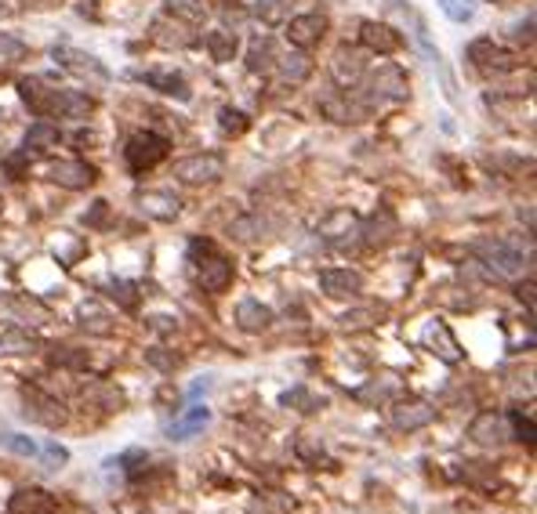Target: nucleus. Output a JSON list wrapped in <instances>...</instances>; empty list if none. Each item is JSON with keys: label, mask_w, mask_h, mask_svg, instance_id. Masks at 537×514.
Wrapping results in <instances>:
<instances>
[{"label": "nucleus", "mask_w": 537, "mask_h": 514, "mask_svg": "<svg viewBox=\"0 0 537 514\" xmlns=\"http://www.w3.org/2000/svg\"><path fill=\"white\" fill-rule=\"evenodd\" d=\"M167 15H171V19H182V22H189V26H197V22H204L207 8H204V0H167Z\"/></svg>", "instance_id": "2f4dec72"}, {"label": "nucleus", "mask_w": 537, "mask_h": 514, "mask_svg": "<svg viewBox=\"0 0 537 514\" xmlns=\"http://www.w3.org/2000/svg\"><path fill=\"white\" fill-rule=\"evenodd\" d=\"M0 207H4V203H0Z\"/></svg>", "instance_id": "603ef678"}, {"label": "nucleus", "mask_w": 537, "mask_h": 514, "mask_svg": "<svg viewBox=\"0 0 537 514\" xmlns=\"http://www.w3.org/2000/svg\"><path fill=\"white\" fill-rule=\"evenodd\" d=\"M36 456L44 460V467H48V471H58V467H62V464L69 460V453H66V449H62L58 442H48V446H44L41 453H36Z\"/></svg>", "instance_id": "37998d69"}, {"label": "nucleus", "mask_w": 537, "mask_h": 514, "mask_svg": "<svg viewBox=\"0 0 537 514\" xmlns=\"http://www.w3.org/2000/svg\"><path fill=\"white\" fill-rule=\"evenodd\" d=\"M407 76L396 69V65H377V73H374V84H370V95L363 98V105L370 109V105H381V102H407Z\"/></svg>", "instance_id": "0eeeda50"}, {"label": "nucleus", "mask_w": 537, "mask_h": 514, "mask_svg": "<svg viewBox=\"0 0 537 514\" xmlns=\"http://www.w3.org/2000/svg\"><path fill=\"white\" fill-rule=\"evenodd\" d=\"M105 211H109V203H102V200H98V203H95V211H91V214H84V221H88V225H102V221H105Z\"/></svg>", "instance_id": "de8ad7c7"}, {"label": "nucleus", "mask_w": 537, "mask_h": 514, "mask_svg": "<svg viewBox=\"0 0 537 514\" xmlns=\"http://www.w3.org/2000/svg\"><path fill=\"white\" fill-rule=\"evenodd\" d=\"M0 446H4L8 453H15V456H36V453H41V446H36L33 439H26V434H15V431L0 434Z\"/></svg>", "instance_id": "e433bc0d"}, {"label": "nucleus", "mask_w": 537, "mask_h": 514, "mask_svg": "<svg viewBox=\"0 0 537 514\" xmlns=\"http://www.w3.org/2000/svg\"><path fill=\"white\" fill-rule=\"evenodd\" d=\"M237 48H240L237 33H229V29H214V33H207V51H211V58H214V62H233Z\"/></svg>", "instance_id": "c85d7f7f"}, {"label": "nucleus", "mask_w": 537, "mask_h": 514, "mask_svg": "<svg viewBox=\"0 0 537 514\" xmlns=\"http://www.w3.org/2000/svg\"><path fill=\"white\" fill-rule=\"evenodd\" d=\"M469 58L479 65V69H490V73H505V69H512L516 65V55L512 51H505L502 44H494V41H472L469 44Z\"/></svg>", "instance_id": "f3484780"}, {"label": "nucleus", "mask_w": 537, "mask_h": 514, "mask_svg": "<svg viewBox=\"0 0 537 514\" xmlns=\"http://www.w3.org/2000/svg\"><path fill=\"white\" fill-rule=\"evenodd\" d=\"M476 254L486 268H494L497 275H505V280H519L523 268H526V257L519 247H512L509 240H479L476 243Z\"/></svg>", "instance_id": "20e7f679"}, {"label": "nucleus", "mask_w": 537, "mask_h": 514, "mask_svg": "<svg viewBox=\"0 0 537 514\" xmlns=\"http://www.w3.org/2000/svg\"><path fill=\"white\" fill-rule=\"evenodd\" d=\"M211 4H218V8H225V4H233V0H211Z\"/></svg>", "instance_id": "8fccbe9b"}, {"label": "nucleus", "mask_w": 537, "mask_h": 514, "mask_svg": "<svg viewBox=\"0 0 537 514\" xmlns=\"http://www.w3.org/2000/svg\"><path fill=\"white\" fill-rule=\"evenodd\" d=\"M152 41H157L160 48H189V44H193V36L185 33V26L178 19L171 22V15H167V19L152 22Z\"/></svg>", "instance_id": "a878e982"}, {"label": "nucleus", "mask_w": 537, "mask_h": 514, "mask_svg": "<svg viewBox=\"0 0 537 514\" xmlns=\"http://www.w3.org/2000/svg\"><path fill=\"white\" fill-rule=\"evenodd\" d=\"M393 391H396V380H393V377H381V384L374 380L370 387H360L356 399H360V403H385Z\"/></svg>", "instance_id": "4c0bfd02"}, {"label": "nucleus", "mask_w": 537, "mask_h": 514, "mask_svg": "<svg viewBox=\"0 0 537 514\" xmlns=\"http://www.w3.org/2000/svg\"><path fill=\"white\" fill-rule=\"evenodd\" d=\"M273 65H276V73H280V81H284V84H291V88H294V84H305V81H309V76H313V62L305 58L301 51L280 55Z\"/></svg>", "instance_id": "5701e85b"}, {"label": "nucleus", "mask_w": 537, "mask_h": 514, "mask_svg": "<svg viewBox=\"0 0 537 514\" xmlns=\"http://www.w3.org/2000/svg\"><path fill=\"white\" fill-rule=\"evenodd\" d=\"M51 58H55L66 73L91 76V81H98V84L109 81V69H105L91 51H81V48H73V44H55V48H51Z\"/></svg>", "instance_id": "423d86ee"}, {"label": "nucleus", "mask_w": 537, "mask_h": 514, "mask_svg": "<svg viewBox=\"0 0 537 514\" xmlns=\"http://www.w3.org/2000/svg\"><path fill=\"white\" fill-rule=\"evenodd\" d=\"M331 73H334V84H338V88H353V84H360L363 73H367L363 55L353 51V48H338V51H334V62H331Z\"/></svg>", "instance_id": "a211bd4d"}, {"label": "nucleus", "mask_w": 537, "mask_h": 514, "mask_svg": "<svg viewBox=\"0 0 537 514\" xmlns=\"http://www.w3.org/2000/svg\"><path fill=\"white\" fill-rule=\"evenodd\" d=\"M440 8L450 22H469L476 15V0H440Z\"/></svg>", "instance_id": "58836bf2"}, {"label": "nucleus", "mask_w": 537, "mask_h": 514, "mask_svg": "<svg viewBox=\"0 0 537 514\" xmlns=\"http://www.w3.org/2000/svg\"><path fill=\"white\" fill-rule=\"evenodd\" d=\"M374 311H353V315H341V326L345 330H360V326H370L367 319H370Z\"/></svg>", "instance_id": "a18cd8bd"}, {"label": "nucleus", "mask_w": 537, "mask_h": 514, "mask_svg": "<svg viewBox=\"0 0 537 514\" xmlns=\"http://www.w3.org/2000/svg\"><path fill=\"white\" fill-rule=\"evenodd\" d=\"M189 257H193V272H197V283L207 290V294H225L229 287H233V261H229L225 254H218L211 243L204 240H193V247H189Z\"/></svg>", "instance_id": "f257e3e1"}, {"label": "nucleus", "mask_w": 537, "mask_h": 514, "mask_svg": "<svg viewBox=\"0 0 537 514\" xmlns=\"http://www.w3.org/2000/svg\"><path fill=\"white\" fill-rule=\"evenodd\" d=\"M22 413L29 417V420H36V424H44V427H58V424H66V410H62V403L58 399H51V395H44V391H26L22 395Z\"/></svg>", "instance_id": "9b49d317"}, {"label": "nucleus", "mask_w": 537, "mask_h": 514, "mask_svg": "<svg viewBox=\"0 0 537 514\" xmlns=\"http://www.w3.org/2000/svg\"><path fill=\"white\" fill-rule=\"evenodd\" d=\"M218 127H222V134H244L251 124H247V116L240 109L225 105V109H218Z\"/></svg>", "instance_id": "c9c22d12"}, {"label": "nucleus", "mask_w": 537, "mask_h": 514, "mask_svg": "<svg viewBox=\"0 0 537 514\" xmlns=\"http://www.w3.org/2000/svg\"><path fill=\"white\" fill-rule=\"evenodd\" d=\"M58 145V127L51 120H36L29 131H26V149H36V152H44V149H55Z\"/></svg>", "instance_id": "c756f323"}, {"label": "nucleus", "mask_w": 537, "mask_h": 514, "mask_svg": "<svg viewBox=\"0 0 537 514\" xmlns=\"http://www.w3.org/2000/svg\"><path fill=\"white\" fill-rule=\"evenodd\" d=\"M145 464H149V453H145V449H128V453L121 456V467L131 474V479H138V474L145 471Z\"/></svg>", "instance_id": "a19ab883"}, {"label": "nucleus", "mask_w": 537, "mask_h": 514, "mask_svg": "<svg viewBox=\"0 0 537 514\" xmlns=\"http://www.w3.org/2000/svg\"><path fill=\"white\" fill-rule=\"evenodd\" d=\"M36 348V337L26 330H8L0 337V355H29Z\"/></svg>", "instance_id": "72a5a7b5"}, {"label": "nucleus", "mask_w": 537, "mask_h": 514, "mask_svg": "<svg viewBox=\"0 0 537 514\" xmlns=\"http://www.w3.org/2000/svg\"><path fill=\"white\" fill-rule=\"evenodd\" d=\"M320 109H323L327 120H334V124H356V120H363V116H367L363 98H349V91H345V95H331V98H323V102H320Z\"/></svg>", "instance_id": "6ab92c4d"}, {"label": "nucleus", "mask_w": 537, "mask_h": 514, "mask_svg": "<svg viewBox=\"0 0 537 514\" xmlns=\"http://www.w3.org/2000/svg\"><path fill=\"white\" fill-rule=\"evenodd\" d=\"M48 178H51L55 185L76 192V188H91V185H95V167L84 164V160H58V164H51Z\"/></svg>", "instance_id": "2eb2a0df"}, {"label": "nucleus", "mask_w": 537, "mask_h": 514, "mask_svg": "<svg viewBox=\"0 0 537 514\" xmlns=\"http://www.w3.org/2000/svg\"><path fill=\"white\" fill-rule=\"evenodd\" d=\"M469 439L476 446H505L512 439V427H509V417L502 413H479L472 424H469Z\"/></svg>", "instance_id": "1a4fd4ad"}, {"label": "nucleus", "mask_w": 537, "mask_h": 514, "mask_svg": "<svg viewBox=\"0 0 537 514\" xmlns=\"http://www.w3.org/2000/svg\"><path fill=\"white\" fill-rule=\"evenodd\" d=\"M0 124H4V109H0Z\"/></svg>", "instance_id": "3c124183"}, {"label": "nucleus", "mask_w": 537, "mask_h": 514, "mask_svg": "<svg viewBox=\"0 0 537 514\" xmlns=\"http://www.w3.org/2000/svg\"><path fill=\"white\" fill-rule=\"evenodd\" d=\"M393 232H396V218H393L389 211H377V214L370 218V225L363 228V243H370V247H385V243L393 240Z\"/></svg>", "instance_id": "bb28decb"}, {"label": "nucleus", "mask_w": 537, "mask_h": 514, "mask_svg": "<svg viewBox=\"0 0 537 514\" xmlns=\"http://www.w3.org/2000/svg\"><path fill=\"white\" fill-rule=\"evenodd\" d=\"M167 149H171V142H167L164 134L145 131V134H135V138L128 142L124 160H128L131 174H145V171L157 167L160 160H167Z\"/></svg>", "instance_id": "7ed1b4c3"}, {"label": "nucleus", "mask_w": 537, "mask_h": 514, "mask_svg": "<svg viewBox=\"0 0 537 514\" xmlns=\"http://www.w3.org/2000/svg\"><path fill=\"white\" fill-rule=\"evenodd\" d=\"M55 363H62V366H84L88 359H84V355H73V348H62V351H55Z\"/></svg>", "instance_id": "49530a36"}, {"label": "nucleus", "mask_w": 537, "mask_h": 514, "mask_svg": "<svg viewBox=\"0 0 537 514\" xmlns=\"http://www.w3.org/2000/svg\"><path fill=\"white\" fill-rule=\"evenodd\" d=\"M429 348L440 355V359L447 363V366H457V363H462V348H457V341H454V334L443 326V323H432L429 326Z\"/></svg>", "instance_id": "393cba45"}, {"label": "nucleus", "mask_w": 537, "mask_h": 514, "mask_svg": "<svg viewBox=\"0 0 537 514\" xmlns=\"http://www.w3.org/2000/svg\"><path fill=\"white\" fill-rule=\"evenodd\" d=\"M389 417H393L396 431H421V427H429L436 420V406L421 403V399H407V403H396Z\"/></svg>", "instance_id": "ddd939ff"}, {"label": "nucleus", "mask_w": 537, "mask_h": 514, "mask_svg": "<svg viewBox=\"0 0 537 514\" xmlns=\"http://www.w3.org/2000/svg\"><path fill=\"white\" fill-rule=\"evenodd\" d=\"M323 33H327V15H294V19H287V41L294 44V48H301V51H309V48H316L320 41H323Z\"/></svg>", "instance_id": "9d476101"}, {"label": "nucleus", "mask_w": 537, "mask_h": 514, "mask_svg": "<svg viewBox=\"0 0 537 514\" xmlns=\"http://www.w3.org/2000/svg\"><path fill=\"white\" fill-rule=\"evenodd\" d=\"M225 174V160L218 152H200V156H185L175 164V178L185 185H211Z\"/></svg>", "instance_id": "39448f33"}, {"label": "nucleus", "mask_w": 537, "mask_h": 514, "mask_svg": "<svg viewBox=\"0 0 537 514\" xmlns=\"http://www.w3.org/2000/svg\"><path fill=\"white\" fill-rule=\"evenodd\" d=\"M254 15L268 26H276V22H287L291 19V0H258V8Z\"/></svg>", "instance_id": "f704fd0d"}, {"label": "nucleus", "mask_w": 537, "mask_h": 514, "mask_svg": "<svg viewBox=\"0 0 537 514\" xmlns=\"http://www.w3.org/2000/svg\"><path fill=\"white\" fill-rule=\"evenodd\" d=\"M320 240L334 250H353L363 240V221L353 211H331L320 221Z\"/></svg>", "instance_id": "f03ea898"}, {"label": "nucleus", "mask_w": 537, "mask_h": 514, "mask_svg": "<svg viewBox=\"0 0 537 514\" xmlns=\"http://www.w3.org/2000/svg\"><path fill=\"white\" fill-rule=\"evenodd\" d=\"M284 406H298L301 413H313L316 410V399L305 387H291V391H284V399H280Z\"/></svg>", "instance_id": "ea45409f"}, {"label": "nucleus", "mask_w": 537, "mask_h": 514, "mask_svg": "<svg viewBox=\"0 0 537 514\" xmlns=\"http://www.w3.org/2000/svg\"><path fill=\"white\" fill-rule=\"evenodd\" d=\"M113 297H117L124 308H135V304H138V297H135V287H131V283H113Z\"/></svg>", "instance_id": "c03bdc74"}, {"label": "nucleus", "mask_w": 537, "mask_h": 514, "mask_svg": "<svg viewBox=\"0 0 537 514\" xmlns=\"http://www.w3.org/2000/svg\"><path fill=\"white\" fill-rule=\"evenodd\" d=\"M320 290L334 301L341 297H356L363 290V275L356 268H323L320 272Z\"/></svg>", "instance_id": "f8f14e48"}, {"label": "nucleus", "mask_w": 537, "mask_h": 514, "mask_svg": "<svg viewBox=\"0 0 537 514\" xmlns=\"http://www.w3.org/2000/svg\"><path fill=\"white\" fill-rule=\"evenodd\" d=\"M91 112H95V98H88L84 91L55 88L51 105H48V120H88Z\"/></svg>", "instance_id": "6e6552de"}, {"label": "nucleus", "mask_w": 537, "mask_h": 514, "mask_svg": "<svg viewBox=\"0 0 537 514\" xmlns=\"http://www.w3.org/2000/svg\"><path fill=\"white\" fill-rule=\"evenodd\" d=\"M509 427L516 431V439H519V442L533 446V434H537V431H533V420H530V417H523V413H512V417H509Z\"/></svg>", "instance_id": "79ce46f5"}, {"label": "nucleus", "mask_w": 537, "mask_h": 514, "mask_svg": "<svg viewBox=\"0 0 537 514\" xmlns=\"http://www.w3.org/2000/svg\"><path fill=\"white\" fill-rule=\"evenodd\" d=\"M142 81H145L149 88H160L164 95H175V98H182V102L189 98V88H185V81H182L178 73H145Z\"/></svg>", "instance_id": "7c9ffc66"}, {"label": "nucleus", "mask_w": 537, "mask_h": 514, "mask_svg": "<svg viewBox=\"0 0 537 514\" xmlns=\"http://www.w3.org/2000/svg\"><path fill=\"white\" fill-rule=\"evenodd\" d=\"M8 514H55V496L41 486L15 489L8 500Z\"/></svg>", "instance_id": "dca6fc26"}, {"label": "nucleus", "mask_w": 537, "mask_h": 514, "mask_svg": "<svg viewBox=\"0 0 537 514\" xmlns=\"http://www.w3.org/2000/svg\"><path fill=\"white\" fill-rule=\"evenodd\" d=\"M211 424V410L207 406H193V410H185L171 427H167V439L171 442H185V439H193L197 431H204Z\"/></svg>", "instance_id": "412c9836"}, {"label": "nucleus", "mask_w": 537, "mask_h": 514, "mask_svg": "<svg viewBox=\"0 0 537 514\" xmlns=\"http://www.w3.org/2000/svg\"><path fill=\"white\" fill-rule=\"evenodd\" d=\"M273 62H276V44H273V36H254L251 48H247V69H251V73H265Z\"/></svg>", "instance_id": "cd10ccee"}, {"label": "nucleus", "mask_w": 537, "mask_h": 514, "mask_svg": "<svg viewBox=\"0 0 537 514\" xmlns=\"http://www.w3.org/2000/svg\"><path fill=\"white\" fill-rule=\"evenodd\" d=\"M360 41H363L370 51H377V55H396V51L403 48V36H400L393 26L374 22V19L360 22Z\"/></svg>", "instance_id": "4468645a"}, {"label": "nucleus", "mask_w": 537, "mask_h": 514, "mask_svg": "<svg viewBox=\"0 0 537 514\" xmlns=\"http://www.w3.org/2000/svg\"><path fill=\"white\" fill-rule=\"evenodd\" d=\"M138 207H142L149 218L171 221V218H178V211H182V200H178L175 192H142V196H138Z\"/></svg>", "instance_id": "4be33fe9"}, {"label": "nucleus", "mask_w": 537, "mask_h": 514, "mask_svg": "<svg viewBox=\"0 0 537 514\" xmlns=\"http://www.w3.org/2000/svg\"><path fill=\"white\" fill-rule=\"evenodd\" d=\"M76 319H81V330H88L95 337H109L113 334V315L98 301H84L81 311H76Z\"/></svg>", "instance_id": "b1692460"}, {"label": "nucleus", "mask_w": 537, "mask_h": 514, "mask_svg": "<svg viewBox=\"0 0 537 514\" xmlns=\"http://www.w3.org/2000/svg\"><path fill=\"white\" fill-rule=\"evenodd\" d=\"M33 4H36V8H51V4H55V0H33Z\"/></svg>", "instance_id": "09e8293b"}, {"label": "nucleus", "mask_w": 537, "mask_h": 514, "mask_svg": "<svg viewBox=\"0 0 537 514\" xmlns=\"http://www.w3.org/2000/svg\"><path fill=\"white\" fill-rule=\"evenodd\" d=\"M237 323H240V330H247V334H261V330L273 326V308L261 304V301H254V297H247V301L237 304Z\"/></svg>", "instance_id": "aec40b11"}, {"label": "nucleus", "mask_w": 537, "mask_h": 514, "mask_svg": "<svg viewBox=\"0 0 537 514\" xmlns=\"http://www.w3.org/2000/svg\"><path fill=\"white\" fill-rule=\"evenodd\" d=\"M26 55H29V44L19 41L15 33H4V29H0V65H15V62H22Z\"/></svg>", "instance_id": "473e14b6"}]
</instances>
